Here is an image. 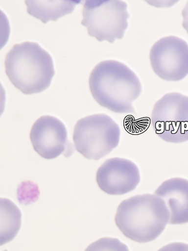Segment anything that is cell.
I'll return each mask as SVG.
<instances>
[{
	"instance_id": "cell-15",
	"label": "cell",
	"mask_w": 188,
	"mask_h": 251,
	"mask_svg": "<svg viewBox=\"0 0 188 251\" xmlns=\"http://www.w3.org/2000/svg\"><path fill=\"white\" fill-rule=\"evenodd\" d=\"M182 15L183 17L182 26L188 33V1L186 4L183 10H182Z\"/></svg>"
},
{
	"instance_id": "cell-1",
	"label": "cell",
	"mask_w": 188,
	"mask_h": 251,
	"mask_svg": "<svg viewBox=\"0 0 188 251\" xmlns=\"http://www.w3.org/2000/svg\"><path fill=\"white\" fill-rule=\"evenodd\" d=\"M89 86L102 107L115 113H136L133 102L141 94V83L125 64L115 60L101 61L91 72Z\"/></svg>"
},
{
	"instance_id": "cell-13",
	"label": "cell",
	"mask_w": 188,
	"mask_h": 251,
	"mask_svg": "<svg viewBox=\"0 0 188 251\" xmlns=\"http://www.w3.org/2000/svg\"><path fill=\"white\" fill-rule=\"evenodd\" d=\"M87 251H129L127 245L119 240L110 237H104L90 245Z\"/></svg>"
},
{
	"instance_id": "cell-11",
	"label": "cell",
	"mask_w": 188,
	"mask_h": 251,
	"mask_svg": "<svg viewBox=\"0 0 188 251\" xmlns=\"http://www.w3.org/2000/svg\"><path fill=\"white\" fill-rule=\"evenodd\" d=\"M27 12L47 24L49 21H56L62 17L72 13L78 1H25Z\"/></svg>"
},
{
	"instance_id": "cell-14",
	"label": "cell",
	"mask_w": 188,
	"mask_h": 251,
	"mask_svg": "<svg viewBox=\"0 0 188 251\" xmlns=\"http://www.w3.org/2000/svg\"><path fill=\"white\" fill-rule=\"evenodd\" d=\"M160 250H188V245L184 243L170 244Z\"/></svg>"
},
{
	"instance_id": "cell-6",
	"label": "cell",
	"mask_w": 188,
	"mask_h": 251,
	"mask_svg": "<svg viewBox=\"0 0 188 251\" xmlns=\"http://www.w3.org/2000/svg\"><path fill=\"white\" fill-rule=\"evenodd\" d=\"M151 122L155 132L165 142L188 141V97L177 92L165 94L154 105Z\"/></svg>"
},
{
	"instance_id": "cell-10",
	"label": "cell",
	"mask_w": 188,
	"mask_h": 251,
	"mask_svg": "<svg viewBox=\"0 0 188 251\" xmlns=\"http://www.w3.org/2000/svg\"><path fill=\"white\" fill-rule=\"evenodd\" d=\"M154 194L162 198L167 206L169 225L188 223V180L179 177L169 178L164 181Z\"/></svg>"
},
{
	"instance_id": "cell-5",
	"label": "cell",
	"mask_w": 188,
	"mask_h": 251,
	"mask_svg": "<svg viewBox=\"0 0 188 251\" xmlns=\"http://www.w3.org/2000/svg\"><path fill=\"white\" fill-rule=\"evenodd\" d=\"M82 16L81 25L87 27L88 35L110 43L123 38L130 17L128 4L119 0L86 1Z\"/></svg>"
},
{
	"instance_id": "cell-4",
	"label": "cell",
	"mask_w": 188,
	"mask_h": 251,
	"mask_svg": "<svg viewBox=\"0 0 188 251\" xmlns=\"http://www.w3.org/2000/svg\"><path fill=\"white\" fill-rule=\"evenodd\" d=\"M120 130L117 123L104 114H94L77 122L73 141L77 151L88 159L98 160L117 148Z\"/></svg>"
},
{
	"instance_id": "cell-8",
	"label": "cell",
	"mask_w": 188,
	"mask_h": 251,
	"mask_svg": "<svg viewBox=\"0 0 188 251\" xmlns=\"http://www.w3.org/2000/svg\"><path fill=\"white\" fill-rule=\"evenodd\" d=\"M30 138L35 151L44 159H53L62 154L69 157L74 151L67 129L56 117L44 115L39 118L31 127Z\"/></svg>"
},
{
	"instance_id": "cell-2",
	"label": "cell",
	"mask_w": 188,
	"mask_h": 251,
	"mask_svg": "<svg viewBox=\"0 0 188 251\" xmlns=\"http://www.w3.org/2000/svg\"><path fill=\"white\" fill-rule=\"evenodd\" d=\"M170 213L158 195L143 194L127 199L118 208L116 226L127 238L139 243L156 239L169 224Z\"/></svg>"
},
{
	"instance_id": "cell-12",
	"label": "cell",
	"mask_w": 188,
	"mask_h": 251,
	"mask_svg": "<svg viewBox=\"0 0 188 251\" xmlns=\"http://www.w3.org/2000/svg\"><path fill=\"white\" fill-rule=\"evenodd\" d=\"M0 245L2 246L15 238L21 226V211L12 201L0 199Z\"/></svg>"
},
{
	"instance_id": "cell-9",
	"label": "cell",
	"mask_w": 188,
	"mask_h": 251,
	"mask_svg": "<svg viewBox=\"0 0 188 251\" xmlns=\"http://www.w3.org/2000/svg\"><path fill=\"white\" fill-rule=\"evenodd\" d=\"M141 180L137 165L130 160L118 157L105 161L96 175L99 188L112 195H124L134 191Z\"/></svg>"
},
{
	"instance_id": "cell-3",
	"label": "cell",
	"mask_w": 188,
	"mask_h": 251,
	"mask_svg": "<svg viewBox=\"0 0 188 251\" xmlns=\"http://www.w3.org/2000/svg\"><path fill=\"white\" fill-rule=\"evenodd\" d=\"M4 65L11 82L27 95L46 90L55 75L51 55L36 42L15 44L5 56Z\"/></svg>"
},
{
	"instance_id": "cell-7",
	"label": "cell",
	"mask_w": 188,
	"mask_h": 251,
	"mask_svg": "<svg viewBox=\"0 0 188 251\" xmlns=\"http://www.w3.org/2000/svg\"><path fill=\"white\" fill-rule=\"evenodd\" d=\"M150 59L154 73L164 80L179 81L188 75V44L183 39H160L151 50Z\"/></svg>"
}]
</instances>
